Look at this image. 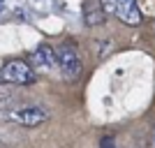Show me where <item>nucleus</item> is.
I'll list each match as a JSON object with an SVG mask.
<instances>
[{"mask_svg":"<svg viewBox=\"0 0 155 148\" xmlns=\"http://www.w3.org/2000/svg\"><path fill=\"white\" fill-rule=\"evenodd\" d=\"M37 79L35 70L30 67L28 60H7L0 67V84H16V86H28Z\"/></svg>","mask_w":155,"mask_h":148,"instance_id":"nucleus-1","label":"nucleus"},{"mask_svg":"<svg viewBox=\"0 0 155 148\" xmlns=\"http://www.w3.org/2000/svg\"><path fill=\"white\" fill-rule=\"evenodd\" d=\"M104 12L116 14L125 26H139L141 23V12L137 7V0H102Z\"/></svg>","mask_w":155,"mask_h":148,"instance_id":"nucleus-2","label":"nucleus"},{"mask_svg":"<svg viewBox=\"0 0 155 148\" xmlns=\"http://www.w3.org/2000/svg\"><path fill=\"white\" fill-rule=\"evenodd\" d=\"M56 58H58V67L65 72L67 79H79L81 77V56L72 44H60V49L56 51Z\"/></svg>","mask_w":155,"mask_h":148,"instance_id":"nucleus-3","label":"nucleus"},{"mask_svg":"<svg viewBox=\"0 0 155 148\" xmlns=\"http://www.w3.org/2000/svg\"><path fill=\"white\" fill-rule=\"evenodd\" d=\"M9 118L14 123L23 125V127H37V125H42L49 118V113L42 107H19V109L9 111Z\"/></svg>","mask_w":155,"mask_h":148,"instance_id":"nucleus-4","label":"nucleus"},{"mask_svg":"<svg viewBox=\"0 0 155 148\" xmlns=\"http://www.w3.org/2000/svg\"><path fill=\"white\" fill-rule=\"evenodd\" d=\"M30 67L32 70H42V72H49L58 65V58H56V51H53L49 44H39L30 56Z\"/></svg>","mask_w":155,"mask_h":148,"instance_id":"nucleus-5","label":"nucleus"},{"mask_svg":"<svg viewBox=\"0 0 155 148\" xmlns=\"http://www.w3.org/2000/svg\"><path fill=\"white\" fill-rule=\"evenodd\" d=\"M104 7L102 0H84V21L86 26H100L104 23Z\"/></svg>","mask_w":155,"mask_h":148,"instance_id":"nucleus-6","label":"nucleus"},{"mask_svg":"<svg viewBox=\"0 0 155 148\" xmlns=\"http://www.w3.org/2000/svg\"><path fill=\"white\" fill-rule=\"evenodd\" d=\"M102 148H116V146H114V141H111V139H104V141H102Z\"/></svg>","mask_w":155,"mask_h":148,"instance_id":"nucleus-7","label":"nucleus"},{"mask_svg":"<svg viewBox=\"0 0 155 148\" xmlns=\"http://www.w3.org/2000/svg\"><path fill=\"white\" fill-rule=\"evenodd\" d=\"M2 9H5V0H0V12H2Z\"/></svg>","mask_w":155,"mask_h":148,"instance_id":"nucleus-8","label":"nucleus"}]
</instances>
